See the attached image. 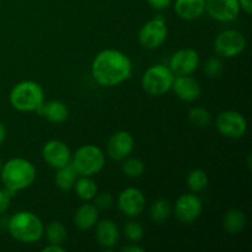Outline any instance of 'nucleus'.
I'll return each instance as SVG.
<instances>
[{
  "mask_svg": "<svg viewBox=\"0 0 252 252\" xmlns=\"http://www.w3.org/2000/svg\"><path fill=\"white\" fill-rule=\"evenodd\" d=\"M39 116L46 118L48 122L54 125H62L69 118V108L63 101L53 100L49 102H43V105L36 111Z\"/></svg>",
  "mask_w": 252,
  "mask_h": 252,
  "instance_id": "nucleus-18",
  "label": "nucleus"
},
{
  "mask_svg": "<svg viewBox=\"0 0 252 252\" xmlns=\"http://www.w3.org/2000/svg\"><path fill=\"white\" fill-rule=\"evenodd\" d=\"M199 63L201 58L196 49L182 48L172 54L169 68L175 75H192L198 69Z\"/></svg>",
  "mask_w": 252,
  "mask_h": 252,
  "instance_id": "nucleus-12",
  "label": "nucleus"
},
{
  "mask_svg": "<svg viewBox=\"0 0 252 252\" xmlns=\"http://www.w3.org/2000/svg\"><path fill=\"white\" fill-rule=\"evenodd\" d=\"M171 90H174L175 95L185 102H193L198 100L202 93L199 83L191 75L175 76Z\"/></svg>",
  "mask_w": 252,
  "mask_h": 252,
  "instance_id": "nucleus-16",
  "label": "nucleus"
},
{
  "mask_svg": "<svg viewBox=\"0 0 252 252\" xmlns=\"http://www.w3.org/2000/svg\"><path fill=\"white\" fill-rule=\"evenodd\" d=\"M10 105L19 112H36L44 102L43 88L33 80H24L11 89Z\"/></svg>",
  "mask_w": 252,
  "mask_h": 252,
  "instance_id": "nucleus-4",
  "label": "nucleus"
},
{
  "mask_svg": "<svg viewBox=\"0 0 252 252\" xmlns=\"http://www.w3.org/2000/svg\"><path fill=\"white\" fill-rule=\"evenodd\" d=\"M174 10L180 19L193 21L206 12V0H175Z\"/></svg>",
  "mask_w": 252,
  "mask_h": 252,
  "instance_id": "nucleus-19",
  "label": "nucleus"
},
{
  "mask_svg": "<svg viewBox=\"0 0 252 252\" xmlns=\"http://www.w3.org/2000/svg\"><path fill=\"white\" fill-rule=\"evenodd\" d=\"M70 164L79 176L93 177L105 167V153L97 145L85 144L73 154Z\"/></svg>",
  "mask_w": 252,
  "mask_h": 252,
  "instance_id": "nucleus-5",
  "label": "nucleus"
},
{
  "mask_svg": "<svg viewBox=\"0 0 252 252\" xmlns=\"http://www.w3.org/2000/svg\"><path fill=\"white\" fill-rule=\"evenodd\" d=\"M9 233L15 240L24 244L38 243L44 236V224L38 216L29 211L15 213L7 223Z\"/></svg>",
  "mask_w": 252,
  "mask_h": 252,
  "instance_id": "nucleus-3",
  "label": "nucleus"
},
{
  "mask_svg": "<svg viewBox=\"0 0 252 252\" xmlns=\"http://www.w3.org/2000/svg\"><path fill=\"white\" fill-rule=\"evenodd\" d=\"M43 252H65V249L58 244H49L48 246L43 248Z\"/></svg>",
  "mask_w": 252,
  "mask_h": 252,
  "instance_id": "nucleus-36",
  "label": "nucleus"
},
{
  "mask_svg": "<svg viewBox=\"0 0 252 252\" xmlns=\"http://www.w3.org/2000/svg\"><path fill=\"white\" fill-rule=\"evenodd\" d=\"M206 12L219 22H233L240 14L239 0H206Z\"/></svg>",
  "mask_w": 252,
  "mask_h": 252,
  "instance_id": "nucleus-14",
  "label": "nucleus"
},
{
  "mask_svg": "<svg viewBox=\"0 0 252 252\" xmlns=\"http://www.w3.org/2000/svg\"><path fill=\"white\" fill-rule=\"evenodd\" d=\"M204 73L208 78H218L223 73V63L220 58L216 56L209 57L204 63Z\"/></svg>",
  "mask_w": 252,
  "mask_h": 252,
  "instance_id": "nucleus-30",
  "label": "nucleus"
},
{
  "mask_svg": "<svg viewBox=\"0 0 252 252\" xmlns=\"http://www.w3.org/2000/svg\"><path fill=\"white\" fill-rule=\"evenodd\" d=\"M42 157L46 164L58 170L71 162V150L68 144L59 139H51L42 148Z\"/></svg>",
  "mask_w": 252,
  "mask_h": 252,
  "instance_id": "nucleus-11",
  "label": "nucleus"
},
{
  "mask_svg": "<svg viewBox=\"0 0 252 252\" xmlns=\"http://www.w3.org/2000/svg\"><path fill=\"white\" fill-rule=\"evenodd\" d=\"M223 226L231 235H238L245 229L246 216L241 209H229L223 218Z\"/></svg>",
  "mask_w": 252,
  "mask_h": 252,
  "instance_id": "nucleus-21",
  "label": "nucleus"
},
{
  "mask_svg": "<svg viewBox=\"0 0 252 252\" xmlns=\"http://www.w3.org/2000/svg\"><path fill=\"white\" fill-rule=\"evenodd\" d=\"M217 130L229 139H239L248 132V121L245 116L234 110H226L216 118Z\"/></svg>",
  "mask_w": 252,
  "mask_h": 252,
  "instance_id": "nucleus-9",
  "label": "nucleus"
},
{
  "mask_svg": "<svg viewBox=\"0 0 252 252\" xmlns=\"http://www.w3.org/2000/svg\"><path fill=\"white\" fill-rule=\"evenodd\" d=\"M73 189H75L76 196L84 202L93 201L98 191L96 182L89 176H81L80 179H76Z\"/></svg>",
  "mask_w": 252,
  "mask_h": 252,
  "instance_id": "nucleus-22",
  "label": "nucleus"
},
{
  "mask_svg": "<svg viewBox=\"0 0 252 252\" xmlns=\"http://www.w3.org/2000/svg\"><path fill=\"white\" fill-rule=\"evenodd\" d=\"M76 179H78V174L74 170V167L71 166V164H69L57 170L54 182H56V186L61 191H70L74 187Z\"/></svg>",
  "mask_w": 252,
  "mask_h": 252,
  "instance_id": "nucleus-23",
  "label": "nucleus"
},
{
  "mask_svg": "<svg viewBox=\"0 0 252 252\" xmlns=\"http://www.w3.org/2000/svg\"><path fill=\"white\" fill-rule=\"evenodd\" d=\"M134 149V138L127 130H118L107 142V154L116 161H122L130 157Z\"/></svg>",
  "mask_w": 252,
  "mask_h": 252,
  "instance_id": "nucleus-15",
  "label": "nucleus"
},
{
  "mask_svg": "<svg viewBox=\"0 0 252 252\" xmlns=\"http://www.w3.org/2000/svg\"><path fill=\"white\" fill-rule=\"evenodd\" d=\"M172 213V206L167 199L159 198L150 207V219L157 224H164Z\"/></svg>",
  "mask_w": 252,
  "mask_h": 252,
  "instance_id": "nucleus-24",
  "label": "nucleus"
},
{
  "mask_svg": "<svg viewBox=\"0 0 252 252\" xmlns=\"http://www.w3.org/2000/svg\"><path fill=\"white\" fill-rule=\"evenodd\" d=\"M122 171L125 172L126 176L132 177V179H137L140 177L145 171V165L138 158H126L122 160Z\"/></svg>",
  "mask_w": 252,
  "mask_h": 252,
  "instance_id": "nucleus-28",
  "label": "nucleus"
},
{
  "mask_svg": "<svg viewBox=\"0 0 252 252\" xmlns=\"http://www.w3.org/2000/svg\"><path fill=\"white\" fill-rule=\"evenodd\" d=\"M209 184L208 175L204 170L202 169H194L189 171L187 175V187L193 193H198V192L204 191Z\"/></svg>",
  "mask_w": 252,
  "mask_h": 252,
  "instance_id": "nucleus-25",
  "label": "nucleus"
},
{
  "mask_svg": "<svg viewBox=\"0 0 252 252\" xmlns=\"http://www.w3.org/2000/svg\"><path fill=\"white\" fill-rule=\"evenodd\" d=\"M174 213L177 220L182 224H192L203 213V203L197 194L184 193L176 199Z\"/></svg>",
  "mask_w": 252,
  "mask_h": 252,
  "instance_id": "nucleus-10",
  "label": "nucleus"
},
{
  "mask_svg": "<svg viewBox=\"0 0 252 252\" xmlns=\"http://www.w3.org/2000/svg\"><path fill=\"white\" fill-rule=\"evenodd\" d=\"M95 201V207L97 209H102V211H106V209L111 208L113 204V196L110 193V192H101L95 196L94 198Z\"/></svg>",
  "mask_w": 252,
  "mask_h": 252,
  "instance_id": "nucleus-31",
  "label": "nucleus"
},
{
  "mask_svg": "<svg viewBox=\"0 0 252 252\" xmlns=\"http://www.w3.org/2000/svg\"><path fill=\"white\" fill-rule=\"evenodd\" d=\"M36 177V166L25 158H12L7 160L0 170V179L4 189L12 194L32 186Z\"/></svg>",
  "mask_w": 252,
  "mask_h": 252,
  "instance_id": "nucleus-2",
  "label": "nucleus"
},
{
  "mask_svg": "<svg viewBox=\"0 0 252 252\" xmlns=\"http://www.w3.org/2000/svg\"><path fill=\"white\" fill-rule=\"evenodd\" d=\"M44 235H46L49 244H58V245H62L65 241L68 233H66L65 225L62 221L54 220L51 221L44 228Z\"/></svg>",
  "mask_w": 252,
  "mask_h": 252,
  "instance_id": "nucleus-26",
  "label": "nucleus"
},
{
  "mask_svg": "<svg viewBox=\"0 0 252 252\" xmlns=\"http://www.w3.org/2000/svg\"><path fill=\"white\" fill-rule=\"evenodd\" d=\"M123 230L126 239L130 243H139L144 238V228L137 221H128Z\"/></svg>",
  "mask_w": 252,
  "mask_h": 252,
  "instance_id": "nucleus-29",
  "label": "nucleus"
},
{
  "mask_svg": "<svg viewBox=\"0 0 252 252\" xmlns=\"http://www.w3.org/2000/svg\"><path fill=\"white\" fill-rule=\"evenodd\" d=\"M14 194L6 189H0V216L4 214L11 206V199Z\"/></svg>",
  "mask_w": 252,
  "mask_h": 252,
  "instance_id": "nucleus-32",
  "label": "nucleus"
},
{
  "mask_svg": "<svg viewBox=\"0 0 252 252\" xmlns=\"http://www.w3.org/2000/svg\"><path fill=\"white\" fill-rule=\"evenodd\" d=\"M1 166H2V162H1V159H0V170H1Z\"/></svg>",
  "mask_w": 252,
  "mask_h": 252,
  "instance_id": "nucleus-38",
  "label": "nucleus"
},
{
  "mask_svg": "<svg viewBox=\"0 0 252 252\" xmlns=\"http://www.w3.org/2000/svg\"><path fill=\"white\" fill-rule=\"evenodd\" d=\"M98 220V209L95 204L84 203L76 209L74 214V224L80 230H90Z\"/></svg>",
  "mask_w": 252,
  "mask_h": 252,
  "instance_id": "nucleus-20",
  "label": "nucleus"
},
{
  "mask_svg": "<svg viewBox=\"0 0 252 252\" xmlns=\"http://www.w3.org/2000/svg\"><path fill=\"white\" fill-rule=\"evenodd\" d=\"M145 199L144 193L137 187H127L120 193L117 198V204L120 211L127 217L140 216L145 208Z\"/></svg>",
  "mask_w": 252,
  "mask_h": 252,
  "instance_id": "nucleus-13",
  "label": "nucleus"
},
{
  "mask_svg": "<svg viewBox=\"0 0 252 252\" xmlns=\"http://www.w3.org/2000/svg\"><path fill=\"white\" fill-rule=\"evenodd\" d=\"M147 2L154 10H166L172 5V0H147Z\"/></svg>",
  "mask_w": 252,
  "mask_h": 252,
  "instance_id": "nucleus-33",
  "label": "nucleus"
},
{
  "mask_svg": "<svg viewBox=\"0 0 252 252\" xmlns=\"http://www.w3.org/2000/svg\"><path fill=\"white\" fill-rule=\"evenodd\" d=\"M246 48V38L238 30H223L214 39V51L223 58H235Z\"/></svg>",
  "mask_w": 252,
  "mask_h": 252,
  "instance_id": "nucleus-8",
  "label": "nucleus"
},
{
  "mask_svg": "<svg viewBox=\"0 0 252 252\" xmlns=\"http://www.w3.org/2000/svg\"><path fill=\"white\" fill-rule=\"evenodd\" d=\"M133 71L129 57L122 51L107 48L98 52L91 64V75L98 85L115 88L127 81Z\"/></svg>",
  "mask_w": 252,
  "mask_h": 252,
  "instance_id": "nucleus-1",
  "label": "nucleus"
},
{
  "mask_svg": "<svg viewBox=\"0 0 252 252\" xmlns=\"http://www.w3.org/2000/svg\"><path fill=\"white\" fill-rule=\"evenodd\" d=\"M240 10L246 12L248 15L252 14V0H239Z\"/></svg>",
  "mask_w": 252,
  "mask_h": 252,
  "instance_id": "nucleus-34",
  "label": "nucleus"
},
{
  "mask_svg": "<svg viewBox=\"0 0 252 252\" xmlns=\"http://www.w3.org/2000/svg\"><path fill=\"white\" fill-rule=\"evenodd\" d=\"M5 139H6V128H5V126L0 122V145L4 143Z\"/></svg>",
  "mask_w": 252,
  "mask_h": 252,
  "instance_id": "nucleus-37",
  "label": "nucleus"
},
{
  "mask_svg": "<svg viewBox=\"0 0 252 252\" xmlns=\"http://www.w3.org/2000/svg\"><path fill=\"white\" fill-rule=\"evenodd\" d=\"M122 251L123 252H144V248L138 246L137 243H130L129 245L123 246Z\"/></svg>",
  "mask_w": 252,
  "mask_h": 252,
  "instance_id": "nucleus-35",
  "label": "nucleus"
},
{
  "mask_svg": "<svg viewBox=\"0 0 252 252\" xmlns=\"http://www.w3.org/2000/svg\"><path fill=\"white\" fill-rule=\"evenodd\" d=\"M167 34L166 19L162 15H157L143 25L138 33V41L143 48L157 49L165 43Z\"/></svg>",
  "mask_w": 252,
  "mask_h": 252,
  "instance_id": "nucleus-7",
  "label": "nucleus"
},
{
  "mask_svg": "<svg viewBox=\"0 0 252 252\" xmlns=\"http://www.w3.org/2000/svg\"><path fill=\"white\" fill-rule=\"evenodd\" d=\"M95 236L97 243L105 249L115 248L120 240V230L117 224L111 219H102L96 223Z\"/></svg>",
  "mask_w": 252,
  "mask_h": 252,
  "instance_id": "nucleus-17",
  "label": "nucleus"
},
{
  "mask_svg": "<svg viewBox=\"0 0 252 252\" xmlns=\"http://www.w3.org/2000/svg\"><path fill=\"white\" fill-rule=\"evenodd\" d=\"M189 121L198 128H207L212 123V115L207 108L194 106L189 111Z\"/></svg>",
  "mask_w": 252,
  "mask_h": 252,
  "instance_id": "nucleus-27",
  "label": "nucleus"
},
{
  "mask_svg": "<svg viewBox=\"0 0 252 252\" xmlns=\"http://www.w3.org/2000/svg\"><path fill=\"white\" fill-rule=\"evenodd\" d=\"M175 74L171 69L162 64H155L145 70L142 76V88L148 95L161 96L172 88Z\"/></svg>",
  "mask_w": 252,
  "mask_h": 252,
  "instance_id": "nucleus-6",
  "label": "nucleus"
}]
</instances>
